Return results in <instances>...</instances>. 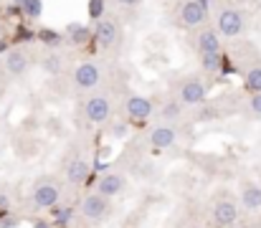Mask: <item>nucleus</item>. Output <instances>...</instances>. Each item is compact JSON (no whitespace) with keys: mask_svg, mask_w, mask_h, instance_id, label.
<instances>
[{"mask_svg":"<svg viewBox=\"0 0 261 228\" xmlns=\"http://www.w3.org/2000/svg\"><path fill=\"white\" fill-rule=\"evenodd\" d=\"M84 119L89 124H107L112 119V99L107 94H91L84 104Z\"/></svg>","mask_w":261,"mask_h":228,"instance_id":"1","label":"nucleus"},{"mask_svg":"<svg viewBox=\"0 0 261 228\" xmlns=\"http://www.w3.org/2000/svg\"><path fill=\"white\" fill-rule=\"evenodd\" d=\"M244 26H246V20H244V13H241L239 8H221V13H218V18H216V31H218V36L236 38V36L244 33Z\"/></svg>","mask_w":261,"mask_h":228,"instance_id":"2","label":"nucleus"},{"mask_svg":"<svg viewBox=\"0 0 261 228\" xmlns=\"http://www.w3.org/2000/svg\"><path fill=\"white\" fill-rule=\"evenodd\" d=\"M205 96H208L205 84H203L200 79L190 76V79H182V81H180V86H177V96H175V99H177L182 107H198V104L205 102Z\"/></svg>","mask_w":261,"mask_h":228,"instance_id":"3","label":"nucleus"},{"mask_svg":"<svg viewBox=\"0 0 261 228\" xmlns=\"http://www.w3.org/2000/svg\"><path fill=\"white\" fill-rule=\"evenodd\" d=\"M107 213H109V198L99 195L96 190L84 195V200H82V216L87 221H94V223L96 221H104Z\"/></svg>","mask_w":261,"mask_h":228,"instance_id":"4","label":"nucleus"},{"mask_svg":"<svg viewBox=\"0 0 261 228\" xmlns=\"http://www.w3.org/2000/svg\"><path fill=\"white\" fill-rule=\"evenodd\" d=\"M101 74L104 71H101V66L96 61H84V64H79L74 69V86L82 89V91H89V89H94L101 81Z\"/></svg>","mask_w":261,"mask_h":228,"instance_id":"5","label":"nucleus"},{"mask_svg":"<svg viewBox=\"0 0 261 228\" xmlns=\"http://www.w3.org/2000/svg\"><path fill=\"white\" fill-rule=\"evenodd\" d=\"M124 109H127V114H129L135 122H147L150 117H155V104H152V99H150V96H142V94L127 96Z\"/></svg>","mask_w":261,"mask_h":228,"instance_id":"6","label":"nucleus"},{"mask_svg":"<svg viewBox=\"0 0 261 228\" xmlns=\"http://www.w3.org/2000/svg\"><path fill=\"white\" fill-rule=\"evenodd\" d=\"M5 71L10 76H23L31 66V51L23 48V46H13L8 54H5V61H3Z\"/></svg>","mask_w":261,"mask_h":228,"instance_id":"7","label":"nucleus"},{"mask_svg":"<svg viewBox=\"0 0 261 228\" xmlns=\"http://www.w3.org/2000/svg\"><path fill=\"white\" fill-rule=\"evenodd\" d=\"M61 200V190L54 185V183H38L33 188V206L41 208V211H51L56 208Z\"/></svg>","mask_w":261,"mask_h":228,"instance_id":"8","label":"nucleus"},{"mask_svg":"<svg viewBox=\"0 0 261 228\" xmlns=\"http://www.w3.org/2000/svg\"><path fill=\"white\" fill-rule=\"evenodd\" d=\"M94 41L99 48H112L119 41V26L112 18H101L94 26Z\"/></svg>","mask_w":261,"mask_h":228,"instance_id":"9","label":"nucleus"},{"mask_svg":"<svg viewBox=\"0 0 261 228\" xmlns=\"http://www.w3.org/2000/svg\"><path fill=\"white\" fill-rule=\"evenodd\" d=\"M177 13H180V23L188 26V28H195V26L205 23V5L200 0H185Z\"/></svg>","mask_w":261,"mask_h":228,"instance_id":"10","label":"nucleus"},{"mask_svg":"<svg viewBox=\"0 0 261 228\" xmlns=\"http://www.w3.org/2000/svg\"><path fill=\"white\" fill-rule=\"evenodd\" d=\"M236 221H239V206H236L233 200L223 198V200H218V203L213 206V223H216V226L231 228Z\"/></svg>","mask_w":261,"mask_h":228,"instance_id":"11","label":"nucleus"},{"mask_svg":"<svg viewBox=\"0 0 261 228\" xmlns=\"http://www.w3.org/2000/svg\"><path fill=\"white\" fill-rule=\"evenodd\" d=\"M147 140H150V145L155 147V150H168V147H173L175 140H177V132H175L173 124H155L152 130H150V135H147Z\"/></svg>","mask_w":261,"mask_h":228,"instance_id":"12","label":"nucleus"},{"mask_svg":"<svg viewBox=\"0 0 261 228\" xmlns=\"http://www.w3.org/2000/svg\"><path fill=\"white\" fill-rule=\"evenodd\" d=\"M195 46H198V54L200 56H208V54H221V36L216 28H203L195 38Z\"/></svg>","mask_w":261,"mask_h":228,"instance_id":"13","label":"nucleus"},{"mask_svg":"<svg viewBox=\"0 0 261 228\" xmlns=\"http://www.w3.org/2000/svg\"><path fill=\"white\" fill-rule=\"evenodd\" d=\"M124 190V178L119 172H107L96 180V193L104 195V198H114Z\"/></svg>","mask_w":261,"mask_h":228,"instance_id":"14","label":"nucleus"},{"mask_svg":"<svg viewBox=\"0 0 261 228\" xmlns=\"http://www.w3.org/2000/svg\"><path fill=\"white\" fill-rule=\"evenodd\" d=\"M89 172H91V165H89L87 160H84V157H74V160L69 162V167H66V180H69L71 185H84Z\"/></svg>","mask_w":261,"mask_h":228,"instance_id":"15","label":"nucleus"},{"mask_svg":"<svg viewBox=\"0 0 261 228\" xmlns=\"http://www.w3.org/2000/svg\"><path fill=\"white\" fill-rule=\"evenodd\" d=\"M241 203L249 211H261V185H256V183H244V188H241Z\"/></svg>","mask_w":261,"mask_h":228,"instance_id":"16","label":"nucleus"},{"mask_svg":"<svg viewBox=\"0 0 261 228\" xmlns=\"http://www.w3.org/2000/svg\"><path fill=\"white\" fill-rule=\"evenodd\" d=\"M180 114H182V104L177 102V99H170V102H165L163 107H160V119H163V124H170L175 119H180Z\"/></svg>","mask_w":261,"mask_h":228,"instance_id":"17","label":"nucleus"},{"mask_svg":"<svg viewBox=\"0 0 261 228\" xmlns=\"http://www.w3.org/2000/svg\"><path fill=\"white\" fill-rule=\"evenodd\" d=\"M244 84L251 94H261V66H251L246 74H244Z\"/></svg>","mask_w":261,"mask_h":228,"instance_id":"18","label":"nucleus"},{"mask_svg":"<svg viewBox=\"0 0 261 228\" xmlns=\"http://www.w3.org/2000/svg\"><path fill=\"white\" fill-rule=\"evenodd\" d=\"M221 64H223L221 54H208V56H200V69H203L205 74H218V71H221Z\"/></svg>","mask_w":261,"mask_h":228,"instance_id":"19","label":"nucleus"},{"mask_svg":"<svg viewBox=\"0 0 261 228\" xmlns=\"http://www.w3.org/2000/svg\"><path fill=\"white\" fill-rule=\"evenodd\" d=\"M20 10H23L25 18L36 20V18H41V13H43V0H23V3H20Z\"/></svg>","mask_w":261,"mask_h":228,"instance_id":"20","label":"nucleus"},{"mask_svg":"<svg viewBox=\"0 0 261 228\" xmlns=\"http://www.w3.org/2000/svg\"><path fill=\"white\" fill-rule=\"evenodd\" d=\"M87 28H84V26H71V36H69V38H71V41H74V43H82V41H87Z\"/></svg>","mask_w":261,"mask_h":228,"instance_id":"21","label":"nucleus"},{"mask_svg":"<svg viewBox=\"0 0 261 228\" xmlns=\"http://www.w3.org/2000/svg\"><path fill=\"white\" fill-rule=\"evenodd\" d=\"M89 13H91V18L101 20V13H104V0H91V3H89Z\"/></svg>","mask_w":261,"mask_h":228,"instance_id":"22","label":"nucleus"},{"mask_svg":"<svg viewBox=\"0 0 261 228\" xmlns=\"http://www.w3.org/2000/svg\"><path fill=\"white\" fill-rule=\"evenodd\" d=\"M249 109H251L256 117H261V94H251V99H249Z\"/></svg>","mask_w":261,"mask_h":228,"instance_id":"23","label":"nucleus"},{"mask_svg":"<svg viewBox=\"0 0 261 228\" xmlns=\"http://www.w3.org/2000/svg\"><path fill=\"white\" fill-rule=\"evenodd\" d=\"M127 130H129V127H127L124 122H114V124H112V137H124Z\"/></svg>","mask_w":261,"mask_h":228,"instance_id":"24","label":"nucleus"},{"mask_svg":"<svg viewBox=\"0 0 261 228\" xmlns=\"http://www.w3.org/2000/svg\"><path fill=\"white\" fill-rule=\"evenodd\" d=\"M33 228H54L51 221H43V218H38V221H33Z\"/></svg>","mask_w":261,"mask_h":228,"instance_id":"25","label":"nucleus"},{"mask_svg":"<svg viewBox=\"0 0 261 228\" xmlns=\"http://www.w3.org/2000/svg\"><path fill=\"white\" fill-rule=\"evenodd\" d=\"M48 71H51V74H56V59H51V61H48Z\"/></svg>","mask_w":261,"mask_h":228,"instance_id":"26","label":"nucleus"},{"mask_svg":"<svg viewBox=\"0 0 261 228\" xmlns=\"http://www.w3.org/2000/svg\"><path fill=\"white\" fill-rule=\"evenodd\" d=\"M117 3H122V5H137L140 0H117Z\"/></svg>","mask_w":261,"mask_h":228,"instance_id":"27","label":"nucleus"},{"mask_svg":"<svg viewBox=\"0 0 261 228\" xmlns=\"http://www.w3.org/2000/svg\"><path fill=\"white\" fill-rule=\"evenodd\" d=\"M0 38H3V28H0Z\"/></svg>","mask_w":261,"mask_h":228,"instance_id":"28","label":"nucleus"},{"mask_svg":"<svg viewBox=\"0 0 261 228\" xmlns=\"http://www.w3.org/2000/svg\"><path fill=\"white\" fill-rule=\"evenodd\" d=\"M231 228H233V226H231Z\"/></svg>","mask_w":261,"mask_h":228,"instance_id":"29","label":"nucleus"}]
</instances>
